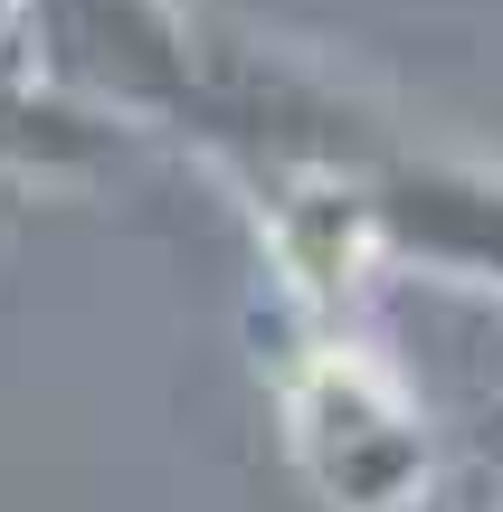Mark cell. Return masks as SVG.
<instances>
[{
  "label": "cell",
  "mask_w": 503,
  "mask_h": 512,
  "mask_svg": "<svg viewBox=\"0 0 503 512\" xmlns=\"http://www.w3.org/2000/svg\"><path fill=\"white\" fill-rule=\"evenodd\" d=\"M371 228H380V256H409L428 275L503 294V162L399 143L371 171Z\"/></svg>",
  "instance_id": "3"
},
{
  "label": "cell",
  "mask_w": 503,
  "mask_h": 512,
  "mask_svg": "<svg viewBox=\"0 0 503 512\" xmlns=\"http://www.w3.org/2000/svg\"><path fill=\"white\" fill-rule=\"evenodd\" d=\"M409 512H494V503L475 494V475H447V484H437L428 503H409Z\"/></svg>",
  "instance_id": "5"
},
{
  "label": "cell",
  "mask_w": 503,
  "mask_h": 512,
  "mask_svg": "<svg viewBox=\"0 0 503 512\" xmlns=\"http://www.w3.org/2000/svg\"><path fill=\"white\" fill-rule=\"evenodd\" d=\"M19 10H29V0H0V48H10V29H19Z\"/></svg>",
  "instance_id": "6"
},
{
  "label": "cell",
  "mask_w": 503,
  "mask_h": 512,
  "mask_svg": "<svg viewBox=\"0 0 503 512\" xmlns=\"http://www.w3.org/2000/svg\"><path fill=\"white\" fill-rule=\"evenodd\" d=\"M494 456H503V389L475 408V427H466V465H494Z\"/></svg>",
  "instance_id": "4"
},
{
  "label": "cell",
  "mask_w": 503,
  "mask_h": 512,
  "mask_svg": "<svg viewBox=\"0 0 503 512\" xmlns=\"http://www.w3.org/2000/svg\"><path fill=\"white\" fill-rule=\"evenodd\" d=\"M0 57L29 86L67 95V105L105 114V124L209 133L219 38L181 0H29Z\"/></svg>",
  "instance_id": "1"
},
{
  "label": "cell",
  "mask_w": 503,
  "mask_h": 512,
  "mask_svg": "<svg viewBox=\"0 0 503 512\" xmlns=\"http://www.w3.org/2000/svg\"><path fill=\"white\" fill-rule=\"evenodd\" d=\"M276 418H285V456L323 512H409L447 484L437 475V418L352 332H314L276 370Z\"/></svg>",
  "instance_id": "2"
}]
</instances>
